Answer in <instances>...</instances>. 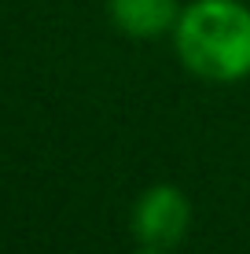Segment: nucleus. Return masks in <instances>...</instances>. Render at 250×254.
Masks as SVG:
<instances>
[{
    "mask_svg": "<svg viewBox=\"0 0 250 254\" xmlns=\"http://www.w3.org/2000/svg\"><path fill=\"white\" fill-rule=\"evenodd\" d=\"M188 225H192V203L173 185H151L133 206V236L140 240V247L173 251L188 236Z\"/></svg>",
    "mask_w": 250,
    "mask_h": 254,
    "instance_id": "f03ea898",
    "label": "nucleus"
},
{
    "mask_svg": "<svg viewBox=\"0 0 250 254\" xmlns=\"http://www.w3.org/2000/svg\"><path fill=\"white\" fill-rule=\"evenodd\" d=\"M180 63L206 81L250 77V7L239 0H192L173 26Z\"/></svg>",
    "mask_w": 250,
    "mask_h": 254,
    "instance_id": "f257e3e1",
    "label": "nucleus"
},
{
    "mask_svg": "<svg viewBox=\"0 0 250 254\" xmlns=\"http://www.w3.org/2000/svg\"><path fill=\"white\" fill-rule=\"evenodd\" d=\"M140 254H169V251H151V247H144Z\"/></svg>",
    "mask_w": 250,
    "mask_h": 254,
    "instance_id": "20e7f679",
    "label": "nucleus"
},
{
    "mask_svg": "<svg viewBox=\"0 0 250 254\" xmlns=\"http://www.w3.org/2000/svg\"><path fill=\"white\" fill-rule=\"evenodd\" d=\"M110 22L136 41L166 37L180 19V0H107Z\"/></svg>",
    "mask_w": 250,
    "mask_h": 254,
    "instance_id": "7ed1b4c3",
    "label": "nucleus"
}]
</instances>
